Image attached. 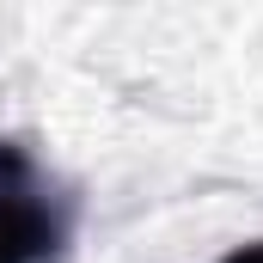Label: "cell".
Wrapping results in <instances>:
<instances>
[{"label": "cell", "mask_w": 263, "mask_h": 263, "mask_svg": "<svg viewBox=\"0 0 263 263\" xmlns=\"http://www.w3.org/2000/svg\"><path fill=\"white\" fill-rule=\"evenodd\" d=\"M80 196L25 147L0 141V263H67Z\"/></svg>", "instance_id": "cell-1"}, {"label": "cell", "mask_w": 263, "mask_h": 263, "mask_svg": "<svg viewBox=\"0 0 263 263\" xmlns=\"http://www.w3.org/2000/svg\"><path fill=\"white\" fill-rule=\"evenodd\" d=\"M214 263H263V239L257 245H233L227 257H214Z\"/></svg>", "instance_id": "cell-2"}]
</instances>
